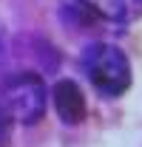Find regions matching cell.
<instances>
[{
	"mask_svg": "<svg viewBox=\"0 0 142 147\" xmlns=\"http://www.w3.org/2000/svg\"><path fill=\"white\" fill-rule=\"evenodd\" d=\"M83 9L114 26H128L142 17V0H80Z\"/></svg>",
	"mask_w": 142,
	"mask_h": 147,
	"instance_id": "cell-4",
	"label": "cell"
},
{
	"mask_svg": "<svg viewBox=\"0 0 142 147\" xmlns=\"http://www.w3.org/2000/svg\"><path fill=\"white\" fill-rule=\"evenodd\" d=\"M9 142V116H6V110L0 108V147Z\"/></svg>",
	"mask_w": 142,
	"mask_h": 147,
	"instance_id": "cell-5",
	"label": "cell"
},
{
	"mask_svg": "<svg viewBox=\"0 0 142 147\" xmlns=\"http://www.w3.org/2000/svg\"><path fill=\"white\" fill-rule=\"evenodd\" d=\"M83 74L88 76L94 91L114 99L131 88V62L111 42H91L83 51Z\"/></svg>",
	"mask_w": 142,
	"mask_h": 147,
	"instance_id": "cell-1",
	"label": "cell"
},
{
	"mask_svg": "<svg viewBox=\"0 0 142 147\" xmlns=\"http://www.w3.org/2000/svg\"><path fill=\"white\" fill-rule=\"evenodd\" d=\"M0 108L9 119L20 125H37L48 108V88L43 76L34 71H20L3 79L0 85Z\"/></svg>",
	"mask_w": 142,
	"mask_h": 147,
	"instance_id": "cell-2",
	"label": "cell"
},
{
	"mask_svg": "<svg viewBox=\"0 0 142 147\" xmlns=\"http://www.w3.org/2000/svg\"><path fill=\"white\" fill-rule=\"evenodd\" d=\"M51 102L54 110L60 116L63 125H80L88 113V105H85V96L80 91V85L74 79H60L51 88Z\"/></svg>",
	"mask_w": 142,
	"mask_h": 147,
	"instance_id": "cell-3",
	"label": "cell"
}]
</instances>
